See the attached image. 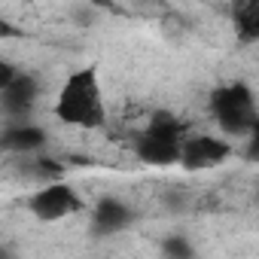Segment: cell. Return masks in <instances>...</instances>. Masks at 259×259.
I'll return each mask as SVG.
<instances>
[{"label":"cell","instance_id":"1","mask_svg":"<svg viewBox=\"0 0 259 259\" xmlns=\"http://www.w3.org/2000/svg\"><path fill=\"white\" fill-rule=\"evenodd\" d=\"M52 116L61 125L79 128V132H98L107 125V101L95 67H79L61 82L52 104Z\"/></svg>","mask_w":259,"mask_h":259},{"label":"cell","instance_id":"2","mask_svg":"<svg viewBox=\"0 0 259 259\" xmlns=\"http://www.w3.org/2000/svg\"><path fill=\"white\" fill-rule=\"evenodd\" d=\"M207 110L220 128V135L226 141H247L253 135H259V107H256V95L244 79L235 82H223L210 92L207 98Z\"/></svg>","mask_w":259,"mask_h":259},{"label":"cell","instance_id":"3","mask_svg":"<svg viewBox=\"0 0 259 259\" xmlns=\"http://www.w3.org/2000/svg\"><path fill=\"white\" fill-rule=\"evenodd\" d=\"M189 135V122L180 119L171 110H156L144 122V128L135 135L132 150L138 162L150 168H174L180 162V147Z\"/></svg>","mask_w":259,"mask_h":259},{"label":"cell","instance_id":"4","mask_svg":"<svg viewBox=\"0 0 259 259\" xmlns=\"http://www.w3.org/2000/svg\"><path fill=\"white\" fill-rule=\"evenodd\" d=\"M28 213L40 223H58V220H70L76 213L89 210V201L82 198V192L76 186H70L67 180H55L46 186H37L28 201H25Z\"/></svg>","mask_w":259,"mask_h":259},{"label":"cell","instance_id":"5","mask_svg":"<svg viewBox=\"0 0 259 259\" xmlns=\"http://www.w3.org/2000/svg\"><path fill=\"white\" fill-rule=\"evenodd\" d=\"M238 153V147L232 141H226L223 135H210V132H189L183 147H180V168L183 171H213L220 165H226L232 156Z\"/></svg>","mask_w":259,"mask_h":259},{"label":"cell","instance_id":"6","mask_svg":"<svg viewBox=\"0 0 259 259\" xmlns=\"http://www.w3.org/2000/svg\"><path fill=\"white\" fill-rule=\"evenodd\" d=\"M138 223V210L119 195H101L89 207V235L92 238H116Z\"/></svg>","mask_w":259,"mask_h":259},{"label":"cell","instance_id":"7","mask_svg":"<svg viewBox=\"0 0 259 259\" xmlns=\"http://www.w3.org/2000/svg\"><path fill=\"white\" fill-rule=\"evenodd\" d=\"M43 85L34 73L19 70V76L0 92V113L7 116V122H31L37 104H40Z\"/></svg>","mask_w":259,"mask_h":259},{"label":"cell","instance_id":"8","mask_svg":"<svg viewBox=\"0 0 259 259\" xmlns=\"http://www.w3.org/2000/svg\"><path fill=\"white\" fill-rule=\"evenodd\" d=\"M49 147V132L34 122H7L0 128V153L16 159H34L43 156Z\"/></svg>","mask_w":259,"mask_h":259},{"label":"cell","instance_id":"9","mask_svg":"<svg viewBox=\"0 0 259 259\" xmlns=\"http://www.w3.org/2000/svg\"><path fill=\"white\" fill-rule=\"evenodd\" d=\"M232 22L235 34L241 43H256L259 40V0H247V4L232 7Z\"/></svg>","mask_w":259,"mask_h":259},{"label":"cell","instance_id":"10","mask_svg":"<svg viewBox=\"0 0 259 259\" xmlns=\"http://www.w3.org/2000/svg\"><path fill=\"white\" fill-rule=\"evenodd\" d=\"M162 256H165V259H198V250H195L192 238L174 232V235H168V238L162 241Z\"/></svg>","mask_w":259,"mask_h":259},{"label":"cell","instance_id":"11","mask_svg":"<svg viewBox=\"0 0 259 259\" xmlns=\"http://www.w3.org/2000/svg\"><path fill=\"white\" fill-rule=\"evenodd\" d=\"M22 37H25L22 25H16L13 19H7L4 13H0V43H10V40H22Z\"/></svg>","mask_w":259,"mask_h":259},{"label":"cell","instance_id":"12","mask_svg":"<svg viewBox=\"0 0 259 259\" xmlns=\"http://www.w3.org/2000/svg\"><path fill=\"white\" fill-rule=\"evenodd\" d=\"M16 76H19V67H16L7 55H0V92H4V89H7Z\"/></svg>","mask_w":259,"mask_h":259},{"label":"cell","instance_id":"13","mask_svg":"<svg viewBox=\"0 0 259 259\" xmlns=\"http://www.w3.org/2000/svg\"><path fill=\"white\" fill-rule=\"evenodd\" d=\"M0 259H19L16 247H10V244H0Z\"/></svg>","mask_w":259,"mask_h":259}]
</instances>
